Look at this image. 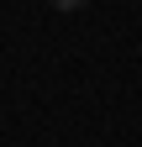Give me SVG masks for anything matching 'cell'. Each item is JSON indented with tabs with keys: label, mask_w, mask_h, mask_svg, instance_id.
<instances>
[{
	"label": "cell",
	"mask_w": 142,
	"mask_h": 147,
	"mask_svg": "<svg viewBox=\"0 0 142 147\" xmlns=\"http://www.w3.org/2000/svg\"><path fill=\"white\" fill-rule=\"evenodd\" d=\"M47 5H58V11H79L84 0H47Z\"/></svg>",
	"instance_id": "1"
}]
</instances>
